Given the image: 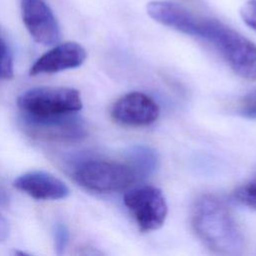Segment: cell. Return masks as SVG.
I'll return each instance as SVG.
<instances>
[{"label":"cell","mask_w":256,"mask_h":256,"mask_svg":"<svg viewBox=\"0 0 256 256\" xmlns=\"http://www.w3.org/2000/svg\"><path fill=\"white\" fill-rule=\"evenodd\" d=\"M192 227L198 238L214 253L236 256L244 250V237L226 204L211 194L197 199L192 210Z\"/></svg>","instance_id":"1"},{"label":"cell","mask_w":256,"mask_h":256,"mask_svg":"<svg viewBox=\"0 0 256 256\" xmlns=\"http://www.w3.org/2000/svg\"><path fill=\"white\" fill-rule=\"evenodd\" d=\"M189 35L213 45L237 75L256 80V44L245 36L216 19L200 16H196Z\"/></svg>","instance_id":"2"},{"label":"cell","mask_w":256,"mask_h":256,"mask_svg":"<svg viewBox=\"0 0 256 256\" xmlns=\"http://www.w3.org/2000/svg\"><path fill=\"white\" fill-rule=\"evenodd\" d=\"M72 175L80 186L97 193L127 191L140 178L130 163L100 158L81 159Z\"/></svg>","instance_id":"3"},{"label":"cell","mask_w":256,"mask_h":256,"mask_svg":"<svg viewBox=\"0 0 256 256\" xmlns=\"http://www.w3.org/2000/svg\"><path fill=\"white\" fill-rule=\"evenodd\" d=\"M20 124L27 135L47 142L76 143L88 134L87 124L77 112L53 115L21 112Z\"/></svg>","instance_id":"4"},{"label":"cell","mask_w":256,"mask_h":256,"mask_svg":"<svg viewBox=\"0 0 256 256\" xmlns=\"http://www.w3.org/2000/svg\"><path fill=\"white\" fill-rule=\"evenodd\" d=\"M21 112L53 115L78 112L82 109L79 91L68 87H36L23 92L17 99Z\"/></svg>","instance_id":"5"},{"label":"cell","mask_w":256,"mask_h":256,"mask_svg":"<svg viewBox=\"0 0 256 256\" xmlns=\"http://www.w3.org/2000/svg\"><path fill=\"white\" fill-rule=\"evenodd\" d=\"M124 204L142 232L159 229L164 224L168 213L162 191L150 185L127 190L124 195Z\"/></svg>","instance_id":"6"},{"label":"cell","mask_w":256,"mask_h":256,"mask_svg":"<svg viewBox=\"0 0 256 256\" xmlns=\"http://www.w3.org/2000/svg\"><path fill=\"white\" fill-rule=\"evenodd\" d=\"M110 114L112 119L120 125L142 127L158 119L160 108L149 95L142 92H130L114 102Z\"/></svg>","instance_id":"7"},{"label":"cell","mask_w":256,"mask_h":256,"mask_svg":"<svg viewBox=\"0 0 256 256\" xmlns=\"http://www.w3.org/2000/svg\"><path fill=\"white\" fill-rule=\"evenodd\" d=\"M20 8L23 23L36 42L53 45L60 41L61 31L57 19L43 0H21Z\"/></svg>","instance_id":"8"},{"label":"cell","mask_w":256,"mask_h":256,"mask_svg":"<svg viewBox=\"0 0 256 256\" xmlns=\"http://www.w3.org/2000/svg\"><path fill=\"white\" fill-rule=\"evenodd\" d=\"M86 51L76 42L57 44L41 55L31 66L29 74H52L81 66L86 59Z\"/></svg>","instance_id":"9"},{"label":"cell","mask_w":256,"mask_h":256,"mask_svg":"<svg viewBox=\"0 0 256 256\" xmlns=\"http://www.w3.org/2000/svg\"><path fill=\"white\" fill-rule=\"evenodd\" d=\"M13 186L38 200H59L70 194L68 186L45 171H29L17 177Z\"/></svg>","instance_id":"10"},{"label":"cell","mask_w":256,"mask_h":256,"mask_svg":"<svg viewBox=\"0 0 256 256\" xmlns=\"http://www.w3.org/2000/svg\"><path fill=\"white\" fill-rule=\"evenodd\" d=\"M130 163L140 178L150 175L157 167L158 158L155 151L144 146H137L131 149L128 156Z\"/></svg>","instance_id":"11"},{"label":"cell","mask_w":256,"mask_h":256,"mask_svg":"<svg viewBox=\"0 0 256 256\" xmlns=\"http://www.w3.org/2000/svg\"><path fill=\"white\" fill-rule=\"evenodd\" d=\"M233 197L240 204L256 210V176L238 186L233 192Z\"/></svg>","instance_id":"12"},{"label":"cell","mask_w":256,"mask_h":256,"mask_svg":"<svg viewBox=\"0 0 256 256\" xmlns=\"http://www.w3.org/2000/svg\"><path fill=\"white\" fill-rule=\"evenodd\" d=\"M14 76L13 58L11 51L0 35V79L9 80Z\"/></svg>","instance_id":"13"},{"label":"cell","mask_w":256,"mask_h":256,"mask_svg":"<svg viewBox=\"0 0 256 256\" xmlns=\"http://www.w3.org/2000/svg\"><path fill=\"white\" fill-rule=\"evenodd\" d=\"M69 240V232L62 222H57L54 227V242H55V250L58 255H61L68 243Z\"/></svg>","instance_id":"14"},{"label":"cell","mask_w":256,"mask_h":256,"mask_svg":"<svg viewBox=\"0 0 256 256\" xmlns=\"http://www.w3.org/2000/svg\"><path fill=\"white\" fill-rule=\"evenodd\" d=\"M240 114L246 118H256V89L243 98L240 104Z\"/></svg>","instance_id":"15"},{"label":"cell","mask_w":256,"mask_h":256,"mask_svg":"<svg viewBox=\"0 0 256 256\" xmlns=\"http://www.w3.org/2000/svg\"><path fill=\"white\" fill-rule=\"evenodd\" d=\"M243 21L256 31V0L247 1L240 10Z\"/></svg>","instance_id":"16"},{"label":"cell","mask_w":256,"mask_h":256,"mask_svg":"<svg viewBox=\"0 0 256 256\" xmlns=\"http://www.w3.org/2000/svg\"><path fill=\"white\" fill-rule=\"evenodd\" d=\"M9 234V226L7 221L0 214V242L4 241Z\"/></svg>","instance_id":"17"},{"label":"cell","mask_w":256,"mask_h":256,"mask_svg":"<svg viewBox=\"0 0 256 256\" xmlns=\"http://www.w3.org/2000/svg\"><path fill=\"white\" fill-rule=\"evenodd\" d=\"M9 201V196L6 193V191L0 187V206L6 205Z\"/></svg>","instance_id":"18"}]
</instances>
